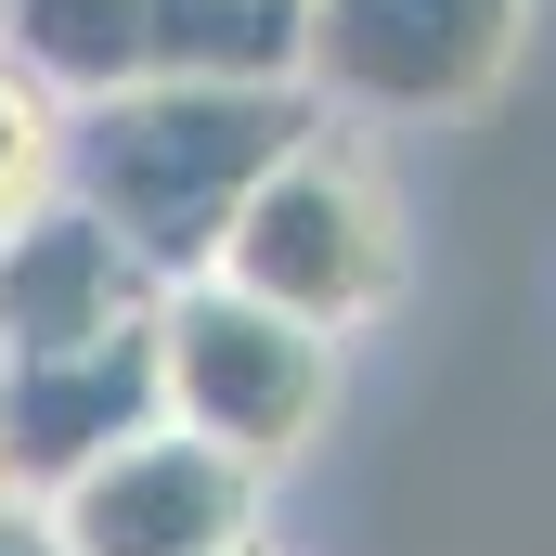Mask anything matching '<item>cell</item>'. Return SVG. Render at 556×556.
Masks as SVG:
<instances>
[{
  "instance_id": "1",
  "label": "cell",
  "mask_w": 556,
  "mask_h": 556,
  "mask_svg": "<svg viewBox=\"0 0 556 556\" xmlns=\"http://www.w3.org/2000/svg\"><path fill=\"white\" fill-rule=\"evenodd\" d=\"M324 130L311 78H168V91H104L65 130V194H91L155 273H220V233Z\"/></svg>"
},
{
  "instance_id": "2",
  "label": "cell",
  "mask_w": 556,
  "mask_h": 556,
  "mask_svg": "<svg viewBox=\"0 0 556 556\" xmlns=\"http://www.w3.org/2000/svg\"><path fill=\"white\" fill-rule=\"evenodd\" d=\"M155 363H168V427L247 453L260 479L298 466L324 440V402H337V337L247 298L233 273H181L155 298Z\"/></svg>"
},
{
  "instance_id": "3",
  "label": "cell",
  "mask_w": 556,
  "mask_h": 556,
  "mask_svg": "<svg viewBox=\"0 0 556 556\" xmlns=\"http://www.w3.org/2000/svg\"><path fill=\"white\" fill-rule=\"evenodd\" d=\"M220 273L247 298H273V311H298V324H324V337L376 324L402 298V194H389V168L350 130H311L247 194V220L220 233Z\"/></svg>"
},
{
  "instance_id": "4",
  "label": "cell",
  "mask_w": 556,
  "mask_h": 556,
  "mask_svg": "<svg viewBox=\"0 0 556 556\" xmlns=\"http://www.w3.org/2000/svg\"><path fill=\"white\" fill-rule=\"evenodd\" d=\"M0 39L65 91H168V78H298L311 0H0Z\"/></svg>"
},
{
  "instance_id": "5",
  "label": "cell",
  "mask_w": 556,
  "mask_h": 556,
  "mask_svg": "<svg viewBox=\"0 0 556 556\" xmlns=\"http://www.w3.org/2000/svg\"><path fill=\"white\" fill-rule=\"evenodd\" d=\"M531 0H311V91L350 117H466L518 65Z\"/></svg>"
},
{
  "instance_id": "6",
  "label": "cell",
  "mask_w": 556,
  "mask_h": 556,
  "mask_svg": "<svg viewBox=\"0 0 556 556\" xmlns=\"http://www.w3.org/2000/svg\"><path fill=\"white\" fill-rule=\"evenodd\" d=\"M78 556H247L260 544V466L194 440V427H142L91 479L52 492Z\"/></svg>"
},
{
  "instance_id": "7",
  "label": "cell",
  "mask_w": 556,
  "mask_h": 556,
  "mask_svg": "<svg viewBox=\"0 0 556 556\" xmlns=\"http://www.w3.org/2000/svg\"><path fill=\"white\" fill-rule=\"evenodd\" d=\"M168 427V363H155V324H117L91 350H26L0 363V492L52 505L65 479H91L117 440Z\"/></svg>"
},
{
  "instance_id": "8",
  "label": "cell",
  "mask_w": 556,
  "mask_h": 556,
  "mask_svg": "<svg viewBox=\"0 0 556 556\" xmlns=\"http://www.w3.org/2000/svg\"><path fill=\"white\" fill-rule=\"evenodd\" d=\"M155 298H168V273L142 260L91 194H39L26 220H0V363L91 350L117 324H155Z\"/></svg>"
},
{
  "instance_id": "9",
  "label": "cell",
  "mask_w": 556,
  "mask_h": 556,
  "mask_svg": "<svg viewBox=\"0 0 556 556\" xmlns=\"http://www.w3.org/2000/svg\"><path fill=\"white\" fill-rule=\"evenodd\" d=\"M65 130H78V104L0 39V220H26L39 194H65Z\"/></svg>"
},
{
  "instance_id": "10",
  "label": "cell",
  "mask_w": 556,
  "mask_h": 556,
  "mask_svg": "<svg viewBox=\"0 0 556 556\" xmlns=\"http://www.w3.org/2000/svg\"><path fill=\"white\" fill-rule=\"evenodd\" d=\"M0 556H78V544H65V518H52V505L0 492Z\"/></svg>"
},
{
  "instance_id": "11",
  "label": "cell",
  "mask_w": 556,
  "mask_h": 556,
  "mask_svg": "<svg viewBox=\"0 0 556 556\" xmlns=\"http://www.w3.org/2000/svg\"><path fill=\"white\" fill-rule=\"evenodd\" d=\"M247 556H260V544H247Z\"/></svg>"
}]
</instances>
